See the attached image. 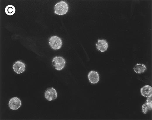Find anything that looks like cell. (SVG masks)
<instances>
[{"instance_id": "obj_2", "label": "cell", "mask_w": 152, "mask_h": 120, "mask_svg": "<svg viewBox=\"0 0 152 120\" xmlns=\"http://www.w3.org/2000/svg\"><path fill=\"white\" fill-rule=\"evenodd\" d=\"M62 43L61 39L56 36H51L49 39V45L54 50L60 49L62 47Z\"/></svg>"}, {"instance_id": "obj_12", "label": "cell", "mask_w": 152, "mask_h": 120, "mask_svg": "<svg viewBox=\"0 0 152 120\" xmlns=\"http://www.w3.org/2000/svg\"><path fill=\"white\" fill-rule=\"evenodd\" d=\"M152 104L146 102L142 106V111L144 114H146L148 112L152 109Z\"/></svg>"}, {"instance_id": "obj_6", "label": "cell", "mask_w": 152, "mask_h": 120, "mask_svg": "<svg viewBox=\"0 0 152 120\" xmlns=\"http://www.w3.org/2000/svg\"><path fill=\"white\" fill-rule=\"evenodd\" d=\"M13 69L14 71L18 74L23 73L25 70V65L20 60L16 62L13 65Z\"/></svg>"}, {"instance_id": "obj_10", "label": "cell", "mask_w": 152, "mask_h": 120, "mask_svg": "<svg viewBox=\"0 0 152 120\" xmlns=\"http://www.w3.org/2000/svg\"><path fill=\"white\" fill-rule=\"evenodd\" d=\"M134 71L138 74H141L144 72L146 69V66L142 64L137 63L134 67Z\"/></svg>"}, {"instance_id": "obj_11", "label": "cell", "mask_w": 152, "mask_h": 120, "mask_svg": "<svg viewBox=\"0 0 152 120\" xmlns=\"http://www.w3.org/2000/svg\"><path fill=\"white\" fill-rule=\"evenodd\" d=\"M5 11L6 14L11 16L13 15L15 13V9L14 6L9 5L6 7Z\"/></svg>"}, {"instance_id": "obj_13", "label": "cell", "mask_w": 152, "mask_h": 120, "mask_svg": "<svg viewBox=\"0 0 152 120\" xmlns=\"http://www.w3.org/2000/svg\"><path fill=\"white\" fill-rule=\"evenodd\" d=\"M146 102L150 104L152 103V96L148 97L146 100Z\"/></svg>"}, {"instance_id": "obj_5", "label": "cell", "mask_w": 152, "mask_h": 120, "mask_svg": "<svg viewBox=\"0 0 152 120\" xmlns=\"http://www.w3.org/2000/svg\"><path fill=\"white\" fill-rule=\"evenodd\" d=\"M21 105L20 100L17 97L11 98L9 101L8 106L11 109L17 110L20 107Z\"/></svg>"}, {"instance_id": "obj_7", "label": "cell", "mask_w": 152, "mask_h": 120, "mask_svg": "<svg viewBox=\"0 0 152 120\" xmlns=\"http://www.w3.org/2000/svg\"><path fill=\"white\" fill-rule=\"evenodd\" d=\"M97 49L101 52L105 51L108 47V44L107 41L104 39H98L96 44Z\"/></svg>"}, {"instance_id": "obj_8", "label": "cell", "mask_w": 152, "mask_h": 120, "mask_svg": "<svg viewBox=\"0 0 152 120\" xmlns=\"http://www.w3.org/2000/svg\"><path fill=\"white\" fill-rule=\"evenodd\" d=\"M140 92L142 96L147 98L150 97L152 95V88L148 85H145L141 88Z\"/></svg>"}, {"instance_id": "obj_4", "label": "cell", "mask_w": 152, "mask_h": 120, "mask_svg": "<svg viewBox=\"0 0 152 120\" xmlns=\"http://www.w3.org/2000/svg\"><path fill=\"white\" fill-rule=\"evenodd\" d=\"M44 95L46 98L48 100L51 101L56 98L57 93L56 90L52 87L46 90Z\"/></svg>"}, {"instance_id": "obj_9", "label": "cell", "mask_w": 152, "mask_h": 120, "mask_svg": "<svg viewBox=\"0 0 152 120\" xmlns=\"http://www.w3.org/2000/svg\"><path fill=\"white\" fill-rule=\"evenodd\" d=\"M88 77L90 82L93 84L97 83L99 80V74L96 71H91L88 74Z\"/></svg>"}, {"instance_id": "obj_3", "label": "cell", "mask_w": 152, "mask_h": 120, "mask_svg": "<svg viewBox=\"0 0 152 120\" xmlns=\"http://www.w3.org/2000/svg\"><path fill=\"white\" fill-rule=\"evenodd\" d=\"M53 66L55 69L58 70H62L65 66V60L63 57L61 56H56L52 60Z\"/></svg>"}, {"instance_id": "obj_1", "label": "cell", "mask_w": 152, "mask_h": 120, "mask_svg": "<svg viewBox=\"0 0 152 120\" xmlns=\"http://www.w3.org/2000/svg\"><path fill=\"white\" fill-rule=\"evenodd\" d=\"M68 9V6L67 3L65 1H61L55 5L54 12L56 14L63 15L67 13Z\"/></svg>"}]
</instances>
